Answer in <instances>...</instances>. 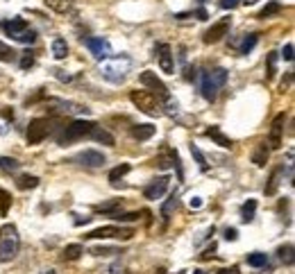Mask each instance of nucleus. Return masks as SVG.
<instances>
[{"instance_id": "nucleus-1", "label": "nucleus", "mask_w": 295, "mask_h": 274, "mask_svg": "<svg viewBox=\"0 0 295 274\" xmlns=\"http://www.w3.org/2000/svg\"><path fill=\"white\" fill-rule=\"evenodd\" d=\"M132 70V59L127 54H120V57H107V59L100 61V75L105 77L112 84H120V82L127 80V73Z\"/></svg>"}, {"instance_id": "nucleus-2", "label": "nucleus", "mask_w": 295, "mask_h": 274, "mask_svg": "<svg viewBox=\"0 0 295 274\" xmlns=\"http://www.w3.org/2000/svg\"><path fill=\"white\" fill-rule=\"evenodd\" d=\"M21 249V236H18L16 225H5L0 229V261L9 263L14 261Z\"/></svg>"}, {"instance_id": "nucleus-3", "label": "nucleus", "mask_w": 295, "mask_h": 274, "mask_svg": "<svg viewBox=\"0 0 295 274\" xmlns=\"http://www.w3.org/2000/svg\"><path fill=\"white\" fill-rule=\"evenodd\" d=\"M227 82V70L225 68H211L209 73H204L202 77V97L207 102H214L218 97V91Z\"/></svg>"}, {"instance_id": "nucleus-4", "label": "nucleus", "mask_w": 295, "mask_h": 274, "mask_svg": "<svg viewBox=\"0 0 295 274\" xmlns=\"http://www.w3.org/2000/svg\"><path fill=\"white\" fill-rule=\"evenodd\" d=\"M96 123L91 120H73L68 127H64V132L57 136V143L59 145H70V143H75V140H82L93 132Z\"/></svg>"}, {"instance_id": "nucleus-5", "label": "nucleus", "mask_w": 295, "mask_h": 274, "mask_svg": "<svg viewBox=\"0 0 295 274\" xmlns=\"http://www.w3.org/2000/svg\"><path fill=\"white\" fill-rule=\"evenodd\" d=\"M129 100L139 111L148 113V116H161V102L159 97L150 91H129Z\"/></svg>"}, {"instance_id": "nucleus-6", "label": "nucleus", "mask_w": 295, "mask_h": 274, "mask_svg": "<svg viewBox=\"0 0 295 274\" xmlns=\"http://www.w3.org/2000/svg\"><path fill=\"white\" fill-rule=\"evenodd\" d=\"M53 132V120L50 118H34L27 125V145H39L41 140L48 138Z\"/></svg>"}, {"instance_id": "nucleus-7", "label": "nucleus", "mask_w": 295, "mask_h": 274, "mask_svg": "<svg viewBox=\"0 0 295 274\" xmlns=\"http://www.w3.org/2000/svg\"><path fill=\"white\" fill-rule=\"evenodd\" d=\"M134 229H125V227H100V229H93V231H89L84 238H89V240H105V238H118V240H129V238H134Z\"/></svg>"}, {"instance_id": "nucleus-8", "label": "nucleus", "mask_w": 295, "mask_h": 274, "mask_svg": "<svg viewBox=\"0 0 295 274\" xmlns=\"http://www.w3.org/2000/svg\"><path fill=\"white\" fill-rule=\"evenodd\" d=\"M46 107L50 109L53 113L57 116H77V113H89V109L84 104H77V102H70V100H59V97H50Z\"/></svg>"}, {"instance_id": "nucleus-9", "label": "nucleus", "mask_w": 295, "mask_h": 274, "mask_svg": "<svg viewBox=\"0 0 295 274\" xmlns=\"http://www.w3.org/2000/svg\"><path fill=\"white\" fill-rule=\"evenodd\" d=\"M139 82L143 86H148V89H150V93H155V95L161 97V100L171 97V93H168V86L164 84V82L157 77V73H152V70H143V73L139 75Z\"/></svg>"}, {"instance_id": "nucleus-10", "label": "nucleus", "mask_w": 295, "mask_h": 274, "mask_svg": "<svg viewBox=\"0 0 295 274\" xmlns=\"http://www.w3.org/2000/svg\"><path fill=\"white\" fill-rule=\"evenodd\" d=\"M168 186H171V177H168V175H161V177L152 179V182L143 188V197L145 199H161L164 195H166Z\"/></svg>"}, {"instance_id": "nucleus-11", "label": "nucleus", "mask_w": 295, "mask_h": 274, "mask_svg": "<svg viewBox=\"0 0 295 274\" xmlns=\"http://www.w3.org/2000/svg\"><path fill=\"white\" fill-rule=\"evenodd\" d=\"M86 48L91 50V54L96 57V59H107V57H112V43L107 41V39L102 37H89L86 39Z\"/></svg>"}, {"instance_id": "nucleus-12", "label": "nucleus", "mask_w": 295, "mask_h": 274, "mask_svg": "<svg viewBox=\"0 0 295 274\" xmlns=\"http://www.w3.org/2000/svg\"><path fill=\"white\" fill-rule=\"evenodd\" d=\"M284 123H286V113H277L270 125V134H268V147L270 150H279L282 147V134H284Z\"/></svg>"}, {"instance_id": "nucleus-13", "label": "nucleus", "mask_w": 295, "mask_h": 274, "mask_svg": "<svg viewBox=\"0 0 295 274\" xmlns=\"http://www.w3.org/2000/svg\"><path fill=\"white\" fill-rule=\"evenodd\" d=\"M230 25H232V18H220V21H216L214 25L204 32V43H218L223 37H227V32H230Z\"/></svg>"}, {"instance_id": "nucleus-14", "label": "nucleus", "mask_w": 295, "mask_h": 274, "mask_svg": "<svg viewBox=\"0 0 295 274\" xmlns=\"http://www.w3.org/2000/svg\"><path fill=\"white\" fill-rule=\"evenodd\" d=\"M157 52V59H159V66L164 73H173V68H175V64H173V48L168 46V43H159L155 48Z\"/></svg>"}, {"instance_id": "nucleus-15", "label": "nucleus", "mask_w": 295, "mask_h": 274, "mask_svg": "<svg viewBox=\"0 0 295 274\" xmlns=\"http://www.w3.org/2000/svg\"><path fill=\"white\" fill-rule=\"evenodd\" d=\"M2 30H5L7 37H11L14 41H16V39L27 30V21L25 18H21V16H14V18H9V21L2 23Z\"/></svg>"}, {"instance_id": "nucleus-16", "label": "nucleus", "mask_w": 295, "mask_h": 274, "mask_svg": "<svg viewBox=\"0 0 295 274\" xmlns=\"http://www.w3.org/2000/svg\"><path fill=\"white\" fill-rule=\"evenodd\" d=\"M77 161L86 168H100V166H105V156L98 150H84L77 154Z\"/></svg>"}, {"instance_id": "nucleus-17", "label": "nucleus", "mask_w": 295, "mask_h": 274, "mask_svg": "<svg viewBox=\"0 0 295 274\" xmlns=\"http://www.w3.org/2000/svg\"><path fill=\"white\" fill-rule=\"evenodd\" d=\"M155 125H150V123H143V125H134V127L129 129V134H132V138H136V140H148V138H152L155 136Z\"/></svg>"}, {"instance_id": "nucleus-18", "label": "nucleus", "mask_w": 295, "mask_h": 274, "mask_svg": "<svg viewBox=\"0 0 295 274\" xmlns=\"http://www.w3.org/2000/svg\"><path fill=\"white\" fill-rule=\"evenodd\" d=\"M179 161V156H177V152L175 150H171V147H164V150L159 152V156H157V166L159 168H164V170H166V168H171V166H175V163Z\"/></svg>"}, {"instance_id": "nucleus-19", "label": "nucleus", "mask_w": 295, "mask_h": 274, "mask_svg": "<svg viewBox=\"0 0 295 274\" xmlns=\"http://www.w3.org/2000/svg\"><path fill=\"white\" fill-rule=\"evenodd\" d=\"M204 134L209 136V138L214 140L216 145H220V147H232V145H234L230 136H225V134H223V132H220V127H216V125L207 127V132H204Z\"/></svg>"}, {"instance_id": "nucleus-20", "label": "nucleus", "mask_w": 295, "mask_h": 274, "mask_svg": "<svg viewBox=\"0 0 295 274\" xmlns=\"http://www.w3.org/2000/svg\"><path fill=\"white\" fill-rule=\"evenodd\" d=\"M268 156H270V147L266 145V143H257L252 150V163L257 168H263L266 163H268Z\"/></svg>"}, {"instance_id": "nucleus-21", "label": "nucleus", "mask_w": 295, "mask_h": 274, "mask_svg": "<svg viewBox=\"0 0 295 274\" xmlns=\"http://www.w3.org/2000/svg\"><path fill=\"white\" fill-rule=\"evenodd\" d=\"M282 172H284V168H275V170L270 172L268 183H266V188H263V193L268 195V197H273V195L277 193L279 183H282Z\"/></svg>"}, {"instance_id": "nucleus-22", "label": "nucleus", "mask_w": 295, "mask_h": 274, "mask_svg": "<svg viewBox=\"0 0 295 274\" xmlns=\"http://www.w3.org/2000/svg\"><path fill=\"white\" fill-rule=\"evenodd\" d=\"M89 136H91V138L96 140V143H102V145H109V147H114V145H116V138H114V136L109 134L107 129L98 127V125H96V127H93V132H91V134H89Z\"/></svg>"}, {"instance_id": "nucleus-23", "label": "nucleus", "mask_w": 295, "mask_h": 274, "mask_svg": "<svg viewBox=\"0 0 295 274\" xmlns=\"http://www.w3.org/2000/svg\"><path fill=\"white\" fill-rule=\"evenodd\" d=\"M66 54H68V43H66V39H61V37L53 39V57L55 59H66Z\"/></svg>"}, {"instance_id": "nucleus-24", "label": "nucleus", "mask_w": 295, "mask_h": 274, "mask_svg": "<svg viewBox=\"0 0 295 274\" xmlns=\"http://www.w3.org/2000/svg\"><path fill=\"white\" fill-rule=\"evenodd\" d=\"M82 254H84V247L77 245V242H73V245H66V249L61 252V258H64V261H77Z\"/></svg>"}, {"instance_id": "nucleus-25", "label": "nucleus", "mask_w": 295, "mask_h": 274, "mask_svg": "<svg viewBox=\"0 0 295 274\" xmlns=\"http://www.w3.org/2000/svg\"><path fill=\"white\" fill-rule=\"evenodd\" d=\"M254 213H257V199H247L245 204H243V209H241V220L245 222H252L254 220Z\"/></svg>"}, {"instance_id": "nucleus-26", "label": "nucleus", "mask_w": 295, "mask_h": 274, "mask_svg": "<svg viewBox=\"0 0 295 274\" xmlns=\"http://www.w3.org/2000/svg\"><path fill=\"white\" fill-rule=\"evenodd\" d=\"M16 186L21 190H32V188H37L39 186V177H34V175H21L18 182H16Z\"/></svg>"}, {"instance_id": "nucleus-27", "label": "nucleus", "mask_w": 295, "mask_h": 274, "mask_svg": "<svg viewBox=\"0 0 295 274\" xmlns=\"http://www.w3.org/2000/svg\"><path fill=\"white\" fill-rule=\"evenodd\" d=\"M120 206H123V199H109V202H105V204L96 206V211H98V213L114 215V213H118V209H120Z\"/></svg>"}, {"instance_id": "nucleus-28", "label": "nucleus", "mask_w": 295, "mask_h": 274, "mask_svg": "<svg viewBox=\"0 0 295 274\" xmlns=\"http://www.w3.org/2000/svg\"><path fill=\"white\" fill-rule=\"evenodd\" d=\"M279 11H282V2H277V0H270L268 5L259 11V18H270V16H275V14H279Z\"/></svg>"}, {"instance_id": "nucleus-29", "label": "nucleus", "mask_w": 295, "mask_h": 274, "mask_svg": "<svg viewBox=\"0 0 295 274\" xmlns=\"http://www.w3.org/2000/svg\"><path fill=\"white\" fill-rule=\"evenodd\" d=\"M18 166L21 163L16 161V159H11V156H0V170L7 172V175H11V172H16Z\"/></svg>"}, {"instance_id": "nucleus-30", "label": "nucleus", "mask_w": 295, "mask_h": 274, "mask_svg": "<svg viewBox=\"0 0 295 274\" xmlns=\"http://www.w3.org/2000/svg\"><path fill=\"white\" fill-rule=\"evenodd\" d=\"M46 7L57 11V14H66L70 7V0H46Z\"/></svg>"}, {"instance_id": "nucleus-31", "label": "nucleus", "mask_w": 295, "mask_h": 274, "mask_svg": "<svg viewBox=\"0 0 295 274\" xmlns=\"http://www.w3.org/2000/svg\"><path fill=\"white\" fill-rule=\"evenodd\" d=\"M191 156L195 159V163H198V168H200L202 172L209 170V163H207V159H204V154L200 152V147H198V145H191Z\"/></svg>"}, {"instance_id": "nucleus-32", "label": "nucleus", "mask_w": 295, "mask_h": 274, "mask_svg": "<svg viewBox=\"0 0 295 274\" xmlns=\"http://www.w3.org/2000/svg\"><path fill=\"white\" fill-rule=\"evenodd\" d=\"M127 172H129V163H120V166H116L112 172H109V182L116 183L118 179H123Z\"/></svg>"}, {"instance_id": "nucleus-33", "label": "nucleus", "mask_w": 295, "mask_h": 274, "mask_svg": "<svg viewBox=\"0 0 295 274\" xmlns=\"http://www.w3.org/2000/svg\"><path fill=\"white\" fill-rule=\"evenodd\" d=\"M277 52H268V68H266V80H273L275 75H277Z\"/></svg>"}, {"instance_id": "nucleus-34", "label": "nucleus", "mask_w": 295, "mask_h": 274, "mask_svg": "<svg viewBox=\"0 0 295 274\" xmlns=\"http://www.w3.org/2000/svg\"><path fill=\"white\" fill-rule=\"evenodd\" d=\"M279 261H282V263L284 265H293V245H284V247H279Z\"/></svg>"}, {"instance_id": "nucleus-35", "label": "nucleus", "mask_w": 295, "mask_h": 274, "mask_svg": "<svg viewBox=\"0 0 295 274\" xmlns=\"http://www.w3.org/2000/svg\"><path fill=\"white\" fill-rule=\"evenodd\" d=\"M266 263H268V256L261 252H254L247 256V265H252V268H263Z\"/></svg>"}, {"instance_id": "nucleus-36", "label": "nucleus", "mask_w": 295, "mask_h": 274, "mask_svg": "<svg viewBox=\"0 0 295 274\" xmlns=\"http://www.w3.org/2000/svg\"><path fill=\"white\" fill-rule=\"evenodd\" d=\"M9 206H11V195L5 188H0V215L2 218L9 213Z\"/></svg>"}, {"instance_id": "nucleus-37", "label": "nucleus", "mask_w": 295, "mask_h": 274, "mask_svg": "<svg viewBox=\"0 0 295 274\" xmlns=\"http://www.w3.org/2000/svg\"><path fill=\"white\" fill-rule=\"evenodd\" d=\"M257 41H259V34H247L245 39H243V46H241V54H247L250 50L257 46Z\"/></svg>"}, {"instance_id": "nucleus-38", "label": "nucleus", "mask_w": 295, "mask_h": 274, "mask_svg": "<svg viewBox=\"0 0 295 274\" xmlns=\"http://www.w3.org/2000/svg\"><path fill=\"white\" fill-rule=\"evenodd\" d=\"M16 59V52L7 46V43L0 41V61H14Z\"/></svg>"}, {"instance_id": "nucleus-39", "label": "nucleus", "mask_w": 295, "mask_h": 274, "mask_svg": "<svg viewBox=\"0 0 295 274\" xmlns=\"http://www.w3.org/2000/svg\"><path fill=\"white\" fill-rule=\"evenodd\" d=\"M175 202H177V199H175V195H173L166 204L161 206V220H164V222L171 220V213H173V209H175Z\"/></svg>"}, {"instance_id": "nucleus-40", "label": "nucleus", "mask_w": 295, "mask_h": 274, "mask_svg": "<svg viewBox=\"0 0 295 274\" xmlns=\"http://www.w3.org/2000/svg\"><path fill=\"white\" fill-rule=\"evenodd\" d=\"M112 218L118 222H136L139 220V211H132V213H114Z\"/></svg>"}, {"instance_id": "nucleus-41", "label": "nucleus", "mask_w": 295, "mask_h": 274, "mask_svg": "<svg viewBox=\"0 0 295 274\" xmlns=\"http://www.w3.org/2000/svg\"><path fill=\"white\" fill-rule=\"evenodd\" d=\"M164 107H166V113L175 116L177 109H179V104H177V100H173V97H166V100H164Z\"/></svg>"}, {"instance_id": "nucleus-42", "label": "nucleus", "mask_w": 295, "mask_h": 274, "mask_svg": "<svg viewBox=\"0 0 295 274\" xmlns=\"http://www.w3.org/2000/svg\"><path fill=\"white\" fill-rule=\"evenodd\" d=\"M32 66H34V54L32 52H25L21 57V68L27 70V68H32Z\"/></svg>"}, {"instance_id": "nucleus-43", "label": "nucleus", "mask_w": 295, "mask_h": 274, "mask_svg": "<svg viewBox=\"0 0 295 274\" xmlns=\"http://www.w3.org/2000/svg\"><path fill=\"white\" fill-rule=\"evenodd\" d=\"M93 254H96V256H112V254H116V249H112V247H96V249H93Z\"/></svg>"}, {"instance_id": "nucleus-44", "label": "nucleus", "mask_w": 295, "mask_h": 274, "mask_svg": "<svg viewBox=\"0 0 295 274\" xmlns=\"http://www.w3.org/2000/svg\"><path fill=\"white\" fill-rule=\"evenodd\" d=\"M241 5V0H220V7L223 9H234V7Z\"/></svg>"}, {"instance_id": "nucleus-45", "label": "nucleus", "mask_w": 295, "mask_h": 274, "mask_svg": "<svg viewBox=\"0 0 295 274\" xmlns=\"http://www.w3.org/2000/svg\"><path fill=\"white\" fill-rule=\"evenodd\" d=\"M282 57H284L286 61H293V43H286V46H284V52H282Z\"/></svg>"}, {"instance_id": "nucleus-46", "label": "nucleus", "mask_w": 295, "mask_h": 274, "mask_svg": "<svg viewBox=\"0 0 295 274\" xmlns=\"http://www.w3.org/2000/svg\"><path fill=\"white\" fill-rule=\"evenodd\" d=\"M195 77H198V75H195V66H186V75H184V80H186V82H193Z\"/></svg>"}, {"instance_id": "nucleus-47", "label": "nucleus", "mask_w": 295, "mask_h": 274, "mask_svg": "<svg viewBox=\"0 0 295 274\" xmlns=\"http://www.w3.org/2000/svg\"><path fill=\"white\" fill-rule=\"evenodd\" d=\"M216 274H241V272H238V268H236V265H232V268H223V270H218Z\"/></svg>"}, {"instance_id": "nucleus-48", "label": "nucleus", "mask_w": 295, "mask_h": 274, "mask_svg": "<svg viewBox=\"0 0 295 274\" xmlns=\"http://www.w3.org/2000/svg\"><path fill=\"white\" fill-rule=\"evenodd\" d=\"M188 206H191V209H200V206H202V199H200V197H191V199H188Z\"/></svg>"}, {"instance_id": "nucleus-49", "label": "nucleus", "mask_w": 295, "mask_h": 274, "mask_svg": "<svg viewBox=\"0 0 295 274\" xmlns=\"http://www.w3.org/2000/svg\"><path fill=\"white\" fill-rule=\"evenodd\" d=\"M225 238L227 240H236V238H238V231H236V229H225Z\"/></svg>"}, {"instance_id": "nucleus-50", "label": "nucleus", "mask_w": 295, "mask_h": 274, "mask_svg": "<svg viewBox=\"0 0 295 274\" xmlns=\"http://www.w3.org/2000/svg\"><path fill=\"white\" fill-rule=\"evenodd\" d=\"M55 75H57V80H61V82H70V80H73L70 75H64V70H55Z\"/></svg>"}, {"instance_id": "nucleus-51", "label": "nucleus", "mask_w": 295, "mask_h": 274, "mask_svg": "<svg viewBox=\"0 0 295 274\" xmlns=\"http://www.w3.org/2000/svg\"><path fill=\"white\" fill-rule=\"evenodd\" d=\"M214 252H216V245H211V247L207 249V252H204L202 256H200V258H211V256H214Z\"/></svg>"}, {"instance_id": "nucleus-52", "label": "nucleus", "mask_w": 295, "mask_h": 274, "mask_svg": "<svg viewBox=\"0 0 295 274\" xmlns=\"http://www.w3.org/2000/svg\"><path fill=\"white\" fill-rule=\"evenodd\" d=\"M2 118L11 120V118H14V111H11V109H2Z\"/></svg>"}, {"instance_id": "nucleus-53", "label": "nucleus", "mask_w": 295, "mask_h": 274, "mask_svg": "<svg viewBox=\"0 0 295 274\" xmlns=\"http://www.w3.org/2000/svg\"><path fill=\"white\" fill-rule=\"evenodd\" d=\"M195 16H198V21H207V11L198 9V11H195Z\"/></svg>"}, {"instance_id": "nucleus-54", "label": "nucleus", "mask_w": 295, "mask_h": 274, "mask_svg": "<svg viewBox=\"0 0 295 274\" xmlns=\"http://www.w3.org/2000/svg\"><path fill=\"white\" fill-rule=\"evenodd\" d=\"M89 220H91V218H77V220H75V225H77V227H80V225H86Z\"/></svg>"}, {"instance_id": "nucleus-55", "label": "nucleus", "mask_w": 295, "mask_h": 274, "mask_svg": "<svg viewBox=\"0 0 295 274\" xmlns=\"http://www.w3.org/2000/svg\"><path fill=\"white\" fill-rule=\"evenodd\" d=\"M241 2H243V5H257L259 0H241Z\"/></svg>"}, {"instance_id": "nucleus-56", "label": "nucleus", "mask_w": 295, "mask_h": 274, "mask_svg": "<svg viewBox=\"0 0 295 274\" xmlns=\"http://www.w3.org/2000/svg\"><path fill=\"white\" fill-rule=\"evenodd\" d=\"M193 274H207V272H204V270H195Z\"/></svg>"}, {"instance_id": "nucleus-57", "label": "nucleus", "mask_w": 295, "mask_h": 274, "mask_svg": "<svg viewBox=\"0 0 295 274\" xmlns=\"http://www.w3.org/2000/svg\"><path fill=\"white\" fill-rule=\"evenodd\" d=\"M198 2H207V0H198Z\"/></svg>"}]
</instances>
